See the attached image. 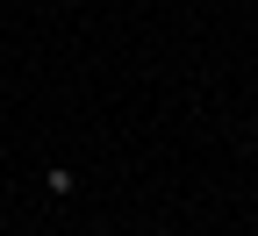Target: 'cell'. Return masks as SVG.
I'll use <instances>...</instances> for the list:
<instances>
[{
  "mask_svg": "<svg viewBox=\"0 0 258 236\" xmlns=\"http://www.w3.org/2000/svg\"><path fill=\"white\" fill-rule=\"evenodd\" d=\"M43 193H50V200H72V193H79V179L64 172V165H43Z\"/></svg>",
  "mask_w": 258,
  "mask_h": 236,
  "instance_id": "6da1fadb",
  "label": "cell"
},
{
  "mask_svg": "<svg viewBox=\"0 0 258 236\" xmlns=\"http://www.w3.org/2000/svg\"><path fill=\"white\" fill-rule=\"evenodd\" d=\"M251 136H258V115H251Z\"/></svg>",
  "mask_w": 258,
  "mask_h": 236,
  "instance_id": "7a4b0ae2",
  "label": "cell"
}]
</instances>
